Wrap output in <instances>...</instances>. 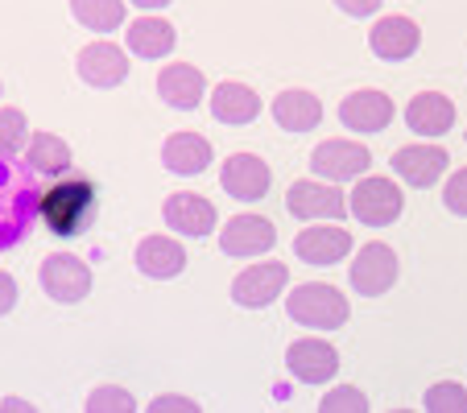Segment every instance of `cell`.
Wrapping results in <instances>:
<instances>
[{
  "mask_svg": "<svg viewBox=\"0 0 467 413\" xmlns=\"http://www.w3.org/2000/svg\"><path fill=\"white\" fill-rule=\"evenodd\" d=\"M426 409L431 413H467V388L455 380H442L426 393Z\"/></svg>",
  "mask_w": 467,
  "mask_h": 413,
  "instance_id": "obj_29",
  "label": "cell"
},
{
  "mask_svg": "<svg viewBox=\"0 0 467 413\" xmlns=\"http://www.w3.org/2000/svg\"><path fill=\"white\" fill-rule=\"evenodd\" d=\"M158 96L166 99L170 108H178V112H194L199 99L207 96V79L191 62H170L166 71L158 75Z\"/></svg>",
  "mask_w": 467,
  "mask_h": 413,
  "instance_id": "obj_15",
  "label": "cell"
},
{
  "mask_svg": "<svg viewBox=\"0 0 467 413\" xmlns=\"http://www.w3.org/2000/svg\"><path fill=\"white\" fill-rule=\"evenodd\" d=\"M88 409L91 413H99V409H132V397L124 393V388H116V385H104V388H96V393L88 397Z\"/></svg>",
  "mask_w": 467,
  "mask_h": 413,
  "instance_id": "obj_32",
  "label": "cell"
},
{
  "mask_svg": "<svg viewBox=\"0 0 467 413\" xmlns=\"http://www.w3.org/2000/svg\"><path fill=\"white\" fill-rule=\"evenodd\" d=\"M336 5L348 13V17H372V13L380 9V0H336Z\"/></svg>",
  "mask_w": 467,
  "mask_h": 413,
  "instance_id": "obj_34",
  "label": "cell"
},
{
  "mask_svg": "<svg viewBox=\"0 0 467 413\" xmlns=\"http://www.w3.org/2000/svg\"><path fill=\"white\" fill-rule=\"evenodd\" d=\"M132 5H137V9H166V5H170V0H132Z\"/></svg>",
  "mask_w": 467,
  "mask_h": 413,
  "instance_id": "obj_36",
  "label": "cell"
},
{
  "mask_svg": "<svg viewBox=\"0 0 467 413\" xmlns=\"http://www.w3.org/2000/svg\"><path fill=\"white\" fill-rule=\"evenodd\" d=\"M285 364H290V372L298 380H306V385H327V380L339 372V352L323 339H298L290 352H285Z\"/></svg>",
  "mask_w": 467,
  "mask_h": 413,
  "instance_id": "obj_13",
  "label": "cell"
},
{
  "mask_svg": "<svg viewBox=\"0 0 467 413\" xmlns=\"http://www.w3.org/2000/svg\"><path fill=\"white\" fill-rule=\"evenodd\" d=\"M318 409L331 413V409H368V397L360 393V388H336V393H327L323 401H318Z\"/></svg>",
  "mask_w": 467,
  "mask_h": 413,
  "instance_id": "obj_31",
  "label": "cell"
},
{
  "mask_svg": "<svg viewBox=\"0 0 467 413\" xmlns=\"http://www.w3.org/2000/svg\"><path fill=\"white\" fill-rule=\"evenodd\" d=\"M372 153L356 141H323L310 153V170H315L323 182H348V178L368 174Z\"/></svg>",
  "mask_w": 467,
  "mask_h": 413,
  "instance_id": "obj_7",
  "label": "cell"
},
{
  "mask_svg": "<svg viewBox=\"0 0 467 413\" xmlns=\"http://www.w3.org/2000/svg\"><path fill=\"white\" fill-rule=\"evenodd\" d=\"M406 124L418 132V137H442L455 124V104L439 91H422V96L410 99L406 108Z\"/></svg>",
  "mask_w": 467,
  "mask_h": 413,
  "instance_id": "obj_22",
  "label": "cell"
},
{
  "mask_svg": "<svg viewBox=\"0 0 467 413\" xmlns=\"http://www.w3.org/2000/svg\"><path fill=\"white\" fill-rule=\"evenodd\" d=\"M418 42H422V34H418V26L410 17H380L377 26H372V34H368V46H372V54L377 58H385V62H406L410 54L418 50Z\"/></svg>",
  "mask_w": 467,
  "mask_h": 413,
  "instance_id": "obj_17",
  "label": "cell"
},
{
  "mask_svg": "<svg viewBox=\"0 0 467 413\" xmlns=\"http://www.w3.org/2000/svg\"><path fill=\"white\" fill-rule=\"evenodd\" d=\"M285 285H290V269H285L282 261H261L232 282V298L248 310H261V306H269V302L282 298Z\"/></svg>",
  "mask_w": 467,
  "mask_h": 413,
  "instance_id": "obj_6",
  "label": "cell"
},
{
  "mask_svg": "<svg viewBox=\"0 0 467 413\" xmlns=\"http://www.w3.org/2000/svg\"><path fill=\"white\" fill-rule=\"evenodd\" d=\"M166 223L182 236H212L220 215H215V202L212 199H199V194H170L166 207H161Z\"/></svg>",
  "mask_w": 467,
  "mask_h": 413,
  "instance_id": "obj_14",
  "label": "cell"
},
{
  "mask_svg": "<svg viewBox=\"0 0 467 413\" xmlns=\"http://www.w3.org/2000/svg\"><path fill=\"white\" fill-rule=\"evenodd\" d=\"M91 212H96V186L88 178L75 182H54L37 194V220L54 232V236H79L88 228Z\"/></svg>",
  "mask_w": 467,
  "mask_h": 413,
  "instance_id": "obj_2",
  "label": "cell"
},
{
  "mask_svg": "<svg viewBox=\"0 0 467 413\" xmlns=\"http://www.w3.org/2000/svg\"><path fill=\"white\" fill-rule=\"evenodd\" d=\"M401 207H406V194L397 191V182H389V178H364L352 191V202H348V212L360 223H368V228H389V223H397Z\"/></svg>",
  "mask_w": 467,
  "mask_h": 413,
  "instance_id": "obj_4",
  "label": "cell"
},
{
  "mask_svg": "<svg viewBox=\"0 0 467 413\" xmlns=\"http://www.w3.org/2000/svg\"><path fill=\"white\" fill-rule=\"evenodd\" d=\"M397 269L401 264L389 244H364V253L352 261V290L360 298H380L385 290H393Z\"/></svg>",
  "mask_w": 467,
  "mask_h": 413,
  "instance_id": "obj_8",
  "label": "cell"
},
{
  "mask_svg": "<svg viewBox=\"0 0 467 413\" xmlns=\"http://www.w3.org/2000/svg\"><path fill=\"white\" fill-rule=\"evenodd\" d=\"M212 112L220 124H253L256 112H261V96L244 83H220L212 91Z\"/></svg>",
  "mask_w": 467,
  "mask_h": 413,
  "instance_id": "obj_24",
  "label": "cell"
},
{
  "mask_svg": "<svg viewBox=\"0 0 467 413\" xmlns=\"http://www.w3.org/2000/svg\"><path fill=\"white\" fill-rule=\"evenodd\" d=\"M294 253H298L306 264H336L352 253V236H348L344 228H336V223H318V228L298 232Z\"/></svg>",
  "mask_w": 467,
  "mask_h": 413,
  "instance_id": "obj_19",
  "label": "cell"
},
{
  "mask_svg": "<svg viewBox=\"0 0 467 413\" xmlns=\"http://www.w3.org/2000/svg\"><path fill=\"white\" fill-rule=\"evenodd\" d=\"M161 161H166L170 174L194 178L212 166V141L199 137V132H174V137H166V145H161Z\"/></svg>",
  "mask_w": 467,
  "mask_h": 413,
  "instance_id": "obj_18",
  "label": "cell"
},
{
  "mask_svg": "<svg viewBox=\"0 0 467 413\" xmlns=\"http://www.w3.org/2000/svg\"><path fill=\"white\" fill-rule=\"evenodd\" d=\"M124 75H129V58H124L120 46L112 42H91L79 50V79L88 88H120Z\"/></svg>",
  "mask_w": 467,
  "mask_h": 413,
  "instance_id": "obj_12",
  "label": "cell"
},
{
  "mask_svg": "<svg viewBox=\"0 0 467 413\" xmlns=\"http://www.w3.org/2000/svg\"><path fill=\"white\" fill-rule=\"evenodd\" d=\"M137 269H141L145 277H158V282L178 277V273L186 269V248L170 236H145L141 244H137Z\"/></svg>",
  "mask_w": 467,
  "mask_h": 413,
  "instance_id": "obj_21",
  "label": "cell"
},
{
  "mask_svg": "<svg viewBox=\"0 0 467 413\" xmlns=\"http://www.w3.org/2000/svg\"><path fill=\"white\" fill-rule=\"evenodd\" d=\"M42 290L50 294L54 302H62V306H75V302H83L91 294V269L88 261H79V256H67V253H54L42 261Z\"/></svg>",
  "mask_w": 467,
  "mask_h": 413,
  "instance_id": "obj_5",
  "label": "cell"
},
{
  "mask_svg": "<svg viewBox=\"0 0 467 413\" xmlns=\"http://www.w3.org/2000/svg\"><path fill=\"white\" fill-rule=\"evenodd\" d=\"M26 166L37 178H58L71 170V145L54 137V132H34L26 141Z\"/></svg>",
  "mask_w": 467,
  "mask_h": 413,
  "instance_id": "obj_25",
  "label": "cell"
},
{
  "mask_svg": "<svg viewBox=\"0 0 467 413\" xmlns=\"http://www.w3.org/2000/svg\"><path fill=\"white\" fill-rule=\"evenodd\" d=\"M447 150L439 145H406V150L393 153V170L397 178H406L410 186H431L447 174Z\"/></svg>",
  "mask_w": 467,
  "mask_h": 413,
  "instance_id": "obj_20",
  "label": "cell"
},
{
  "mask_svg": "<svg viewBox=\"0 0 467 413\" xmlns=\"http://www.w3.org/2000/svg\"><path fill=\"white\" fill-rule=\"evenodd\" d=\"M442 202H447V212H451V215H463V220H467V166H463V170H455V174L447 178Z\"/></svg>",
  "mask_w": 467,
  "mask_h": 413,
  "instance_id": "obj_30",
  "label": "cell"
},
{
  "mask_svg": "<svg viewBox=\"0 0 467 413\" xmlns=\"http://www.w3.org/2000/svg\"><path fill=\"white\" fill-rule=\"evenodd\" d=\"M29 141V124L17 108H0V158H17Z\"/></svg>",
  "mask_w": 467,
  "mask_h": 413,
  "instance_id": "obj_28",
  "label": "cell"
},
{
  "mask_svg": "<svg viewBox=\"0 0 467 413\" xmlns=\"http://www.w3.org/2000/svg\"><path fill=\"white\" fill-rule=\"evenodd\" d=\"M124 29H129V50L137 54V58H166V54L174 50V42H178L174 26L161 21V17H137L132 26H124Z\"/></svg>",
  "mask_w": 467,
  "mask_h": 413,
  "instance_id": "obj_26",
  "label": "cell"
},
{
  "mask_svg": "<svg viewBox=\"0 0 467 413\" xmlns=\"http://www.w3.org/2000/svg\"><path fill=\"white\" fill-rule=\"evenodd\" d=\"M285 212L294 220H344L348 215V199L327 182H294L285 194Z\"/></svg>",
  "mask_w": 467,
  "mask_h": 413,
  "instance_id": "obj_9",
  "label": "cell"
},
{
  "mask_svg": "<svg viewBox=\"0 0 467 413\" xmlns=\"http://www.w3.org/2000/svg\"><path fill=\"white\" fill-rule=\"evenodd\" d=\"M71 13L91 34H112L124 26V0H71Z\"/></svg>",
  "mask_w": 467,
  "mask_h": 413,
  "instance_id": "obj_27",
  "label": "cell"
},
{
  "mask_svg": "<svg viewBox=\"0 0 467 413\" xmlns=\"http://www.w3.org/2000/svg\"><path fill=\"white\" fill-rule=\"evenodd\" d=\"M274 244H277V228L265 215H236L220 232V248L228 256H265Z\"/></svg>",
  "mask_w": 467,
  "mask_h": 413,
  "instance_id": "obj_10",
  "label": "cell"
},
{
  "mask_svg": "<svg viewBox=\"0 0 467 413\" xmlns=\"http://www.w3.org/2000/svg\"><path fill=\"white\" fill-rule=\"evenodd\" d=\"M339 120L348 124L352 132H380L389 129V120H393V99L385 96V91H352V96L339 104Z\"/></svg>",
  "mask_w": 467,
  "mask_h": 413,
  "instance_id": "obj_16",
  "label": "cell"
},
{
  "mask_svg": "<svg viewBox=\"0 0 467 413\" xmlns=\"http://www.w3.org/2000/svg\"><path fill=\"white\" fill-rule=\"evenodd\" d=\"M153 409H186V413H194V409H199V405H194V401H186V397H158V401H153Z\"/></svg>",
  "mask_w": 467,
  "mask_h": 413,
  "instance_id": "obj_35",
  "label": "cell"
},
{
  "mask_svg": "<svg viewBox=\"0 0 467 413\" xmlns=\"http://www.w3.org/2000/svg\"><path fill=\"white\" fill-rule=\"evenodd\" d=\"M220 182H223V191H228L232 199L256 202V199L269 194L274 174H269V166H265L256 153H232V158L223 161V170H220Z\"/></svg>",
  "mask_w": 467,
  "mask_h": 413,
  "instance_id": "obj_11",
  "label": "cell"
},
{
  "mask_svg": "<svg viewBox=\"0 0 467 413\" xmlns=\"http://www.w3.org/2000/svg\"><path fill=\"white\" fill-rule=\"evenodd\" d=\"M285 310H290L294 323L310 326V331H336V326L348 323V298L327 282H306L298 290H290Z\"/></svg>",
  "mask_w": 467,
  "mask_h": 413,
  "instance_id": "obj_3",
  "label": "cell"
},
{
  "mask_svg": "<svg viewBox=\"0 0 467 413\" xmlns=\"http://www.w3.org/2000/svg\"><path fill=\"white\" fill-rule=\"evenodd\" d=\"M274 120L282 124L285 132H310L318 120H323V104H318L315 91L290 88L274 99Z\"/></svg>",
  "mask_w": 467,
  "mask_h": 413,
  "instance_id": "obj_23",
  "label": "cell"
},
{
  "mask_svg": "<svg viewBox=\"0 0 467 413\" xmlns=\"http://www.w3.org/2000/svg\"><path fill=\"white\" fill-rule=\"evenodd\" d=\"M13 306H17V282H13L9 273L0 269V318L9 315Z\"/></svg>",
  "mask_w": 467,
  "mask_h": 413,
  "instance_id": "obj_33",
  "label": "cell"
},
{
  "mask_svg": "<svg viewBox=\"0 0 467 413\" xmlns=\"http://www.w3.org/2000/svg\"><path fill=\"white\" fill-rule=\"evenodd\" d=\"M37 174L17 158H0V253L26 240L37 220Z\"/></svg>",
  "mask_w": 467,
  "mask_h": 413,
  "instance_id": "obj_1",
  "label": "cell"
}]
</instances>
